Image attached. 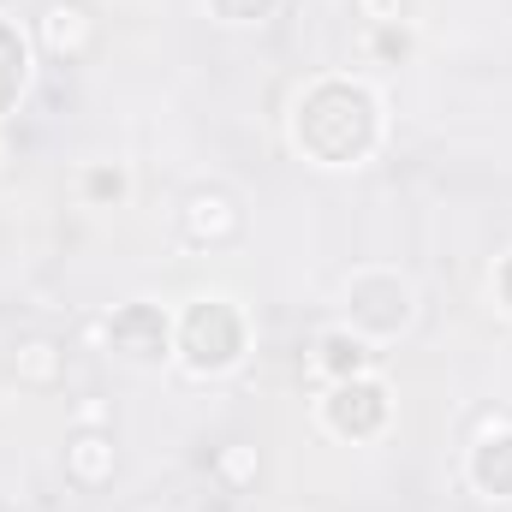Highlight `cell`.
Instances as JSON below:
<instances>
[{
	"label": "cell",
	"mask_w": 512,
	"mask_h": 512,
	"mask_svg": "<svg viewBox=\"0 0 512 512\" xmlns=\"http://www.w3.org/2000/svg\"><path fill=\"white\" fill-rule=\"evenodd\" d=\"M292 149L316 167H358L376 143H382V102L370 84L358 78H316L298 90L292 114Z\"/></svg>",
	"instance_id": "6da1fadb"
},
{
	"label": "cell",
	"mask_w": 512,
	"mask_h": 512,
	"mask_svg": "<svg viewBox=\"0 0 512 512\" xmlns=\"http://www.w3.org/2000/svg\"><path fill=\"white\" fill-rule=\"evenodd\" d=\"M245 340H251L245 310H239L233 298H221V292L191 298L185 316L173 322V358H179L191 376H227V370L245 358Z\"/></svg>",
	"instance_id": "7a4b0ae2"
},
{
	"label": "cell",
	"mask_w": 512,
	"mask_h": 512,
	"mask_svg": "<svg viewBox=\"0 0 512 512\" xmlns=\"http://www.w3.org/2000/svg\"><path fill=\"white\" fill-rule=\"evenodd\" d=\"M340 310H346V328L364 334V340H393L411 310H417V292L405 274L393 268H358L346 286H340Z\"/></svg>",
	"instance_id": "3957f363"
},
{
	"label": "cell",
	"mask_w": 512,
	"mask_h": 512,
	"mask_svg": "<svg viewBox=\"0 0 512 512\" xmlns=\"http://www.w3.org/2000/svg\"><path fill=\"white\" fill-rule=\"evenodd\" d=\"M102 340H108V352L114 358H126V364H167L173 358V316L161 310V304H149V298H131L120 304L108 322H102Z\"/></svg>",
	"instance_id": "277c9868"
},
{
	"label": "cell",
	"mask_w": 512,
	"mask_h": 512,
	"mask_svg": "<svg viewBox=\"0 0 512 512\" xmlns=\"http://www.w3.org/2000/svg\"><path fill=\"white\" fill-rule=\"evenodd\" d=\"M387 411H393V393L376 376H352V382H328L322 393V423L340 435V441H370L387 429Z\"/></svg>",
	"instance_id": "5b68a950"
},
{
	"label": "cell",
	"mask_w": 512,
	"mask_h": 512,
	"mask_svg": "<svg viewBox=\"0 0 512 512\" xmlns=\"http://www.w3.org/2000/svg\"><path fill=\"white\" fill-rule=\"evenodd\" d=\"M239 233H245V209H239L233 191H221V185H197V191L179 203V239H185V245H197V251H221V245H233Z\"/></svg>",
	"instance_id": "8992f818"
},
{
	"label": "cell",
	"mask_w": 512,
	"mask_h": 512,
	"mask_svg": "<svg viewBox=\"0 0 512 512\" xmlns=\"http://www.w3.org/2000/svg\"><path fill=\"white\" fill-rule=\"evenodd\" d=\"M114 471H120L114 429H102V423H78V429L66 435V477H72L78 489H108Z\"/></svg>",
	"instance_id": "52a82bcc"
},
{
	"label": "cell",
	"mask_w": 512,
	"mask_h": 512,
	"mask_svg": "<svg viewBox=\"0 0 512 512\" xmlns=\"http://www.w3.org/2000/svg\"><path fill=\"white\" fill-rule=\"evenodd\" d=\"M36 30H42L48 54L72 66V60H84V54H90V42H96V12H90L84 0H48V6H42V18H36Z\"/></svg>",
	"instance_id": "ba28073f"
},
{
	"label": "cell",
	"mask_w": 512,
	"mask_h": 512,
	"mask_svg": "<svg viewBox=\"0 0 512 512\" xmlns=\"http://www.w3.org/2000/svg\"><path fill=\"white\" fill-rule=\"evenodd\" d=\"M465 477L477 495L489 501H512V423H495L471 441V459H465Z\"/></svg>",
	"instance_id": "9c48e42d"
},
{
	"label": "cell",
	"mask_w": 512,
	"mask_h": 512,
	"mask_svg": "<svg viewBox=\"0 0 512 512\" xmlns=\"http://www.w3.org/2000/svg\"><path fill=\"white\" fill-rule=\"evenodd\" d=\"M370 364H376V346H370L364 334H352L346 322H340V328H322V334H316V346H310V370H316V376H328V382L370 376Z\"/></svg>",
	"instance_id": "30bf717a"
},
{
	"label": "cell",
	"mask_w": 512,
	"mask_h": 512,
	"mask_svg": "<svg viewBox=\"0 0 512 512\" xmlns=\"http://www.w3.org/2000/svg\"><path fill=\"white\" fill-rule=\"evenodd\" d=\"M12 376H18V387H60V376H66V346L60 340H48V334H36V340H18L12 346Z\"/></svg>",
	"instance_id": "8fae6325"
},
{
	"label": "cell",
	"mask_w": 512,
	"mask_h": 512,
	"mask_svg": "<svg viewBox=\"0 0 512 512\" xmlns=\"http://www.w3.org/2000/svg\"><path fill=\"white\" fill-rule=\"evenodd\" d=\"M24 84H30V42H24V30L0 12V120L18 108Z\"/></svg>",
	"instance_id": "7c38bea8"
},
{
	"label": "cell",
	"mask_w": 512,
	"mask_h": 512,
	"mask_svg": "<svg viewBox=\"0 0 512 512\" xmlns=\"http://www.w3.org/2000/svg\"><path fill=\"white\" fill-rule=\"evenodd\" d=\"M411 48H417V36H411V24H405V18L370 24V60H376V66H405V60H411Z\"/></svg>",
	"instance_id": "4fadbf2b"
},
{
	"label": "cell",
	"mask_w": 512,
	"mask_h": 512,
	"mask_svg": "<svg viewBox=\"0 0 512 512\" xmlns=\"http://www.w3.org/2000/svg\"><path fill=\"white\" fill-rule=\"evenodd\" d=\"M126 191H131V179H126V167H114V161H96V167L84 173V197H90L96 209L126 203Z\"/></svg>",
	"instance_id": "5bb4252c"
},
{
	"label": "cell",
	"mask_w": 512,
	"mask_h": 512,
	"mask_svg": "<svg viewBox=\"0 0 512 512\" xmlns=\"http://www.w3.org/2000/svg\"><path fill=\"white\" fill-rule=\"evenodd\" d=\"M274 6L280 0H209V12L221 24H262V18H274Z\"/></svg>",
	"instance_id": "9a60e30c"
},
{
	"label": "cell",
	"mask_w": 512,
	"mask_h": 512,
	"mask_svg": "<svg viewBox=\"0 0 512 512\" xmlns=\"http://www.w3.org/2000/svg\"><path fill=\"white\" fill-rule=\"evenodd\" d=\"M215 471H221V477H227V483L239 489L245 477H256V453H251V447H227V453L215 459Z\"/></svg>",
	"instance_id": "2e32d148"
},
{
	"label": "cell",
	"mask_w": 512,
	"mask_h": 512,
	"mask_svg": "<svg viewBox=\"0 0 512 512\" xmlns=\"http://www.w3.org/2000/svg\"><path fill=\"white\" fill-rule=\"evenodd\" d=\"M358 12L370 24H387V18H405V0H358Z\"/></svg>",
	"instance_id": "e0dca14e"
},
{
	"label": "cell",
	"mask_w": 512,
	"mask_h": 512,
	"mask_svg": "<svg viewBox=\"0 0 512 512\" xmlns=\"http://www.w3.org/2000/svg\"><path fill=\"white\" fill-rule=\"evenodd\" d=\"M495 298L512 310V256H501V262H495Z\"/></svg>",
	"instance_id": "ac0fdd59"
}]
</instances>
